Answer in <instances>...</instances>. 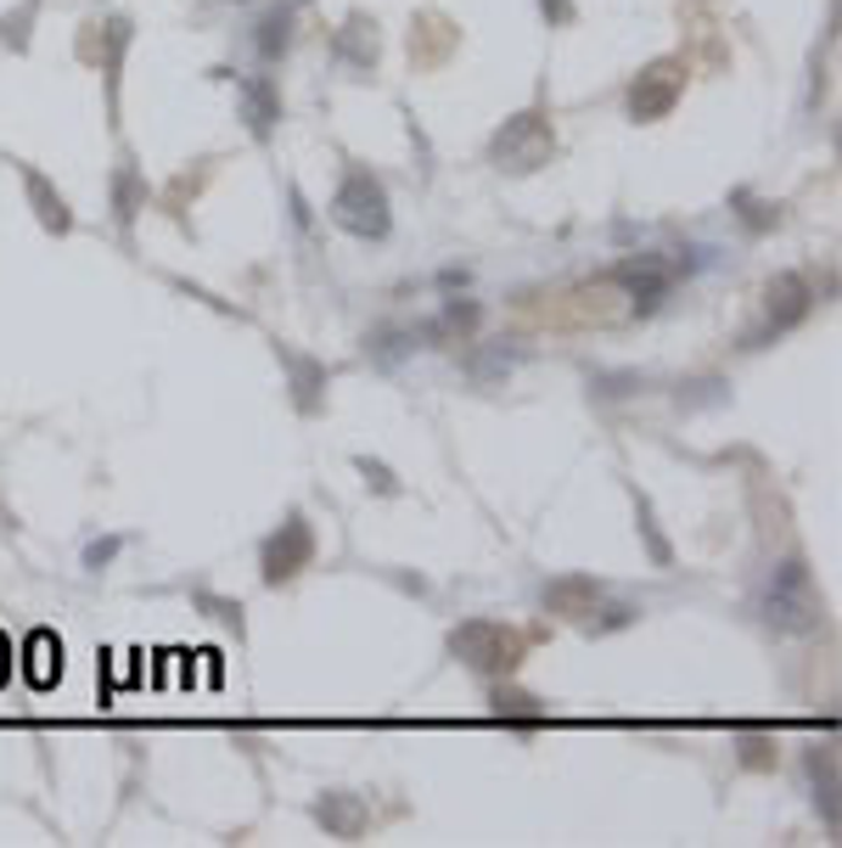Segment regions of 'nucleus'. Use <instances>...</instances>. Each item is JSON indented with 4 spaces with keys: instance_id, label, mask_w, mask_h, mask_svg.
Segmentation results:
<instances>
[{
    "instance_id": "nucleus-1",
    "label": "nucleus",
    "mask_w": 842,
    "mask_h": 848,
    "mask_svg": "<svg viewBox=\"0 0 842 848\" xmlns=\"http://www.w3.org/2000/svg\"><path fill=\"white\" fill-rule=\"evenodd\" d=\"M758 613H764L770 630L781 635H814L825 624V607H820V590H814V573L803 556H787L770 584H764V602H758Z\"/></svg>"
},
{
    "instance_id": "nucleus-2",
    "label": "nucleus",
    "mask_w": 842,
    "mask_h": 848,
    "mask_svg": "<svg viewBox=\"0 0 842 848\" xmlns=\"http://www.w3.org/2000/svg\"><path fill=\"white\" fill-rule=\"evenodd\" d=\"M331 225H343L349 236L360 242H382L393 231V208H388V192L371 168H349L343 186L331 192Z\"/></svg>"
},
{
    "instance_id": "nucleus-3",
    "label": "nucleus",
    "mask_w": 842,
    "mask_h": 848,
    "mask_svg": "<svg viewBox=\"0 0 842 848\" xmlns=\"http://www.w3.org/2000/svg\"><path fill=\"white\" fill-rule=\"evenodd\" d=\"M450 652L472 668V674H512L523 663V635L517 630H505L500 619H466L450 630Z\"/></svg>"
},
{
    "instance_id": "nucleus-4",
    "label": "nucleus",
    "mask_w": 842,
    "mask_h": 848,
    "mask_svg": "<svg viewBox=\"0 0 842 848\" xmlns=\"http://www.w3.org/2000/svg\"><path fill=\"white\" fill-rule=\"evenodd\" d=\"M556 152V130L545 113H517V119H505V130L494 135L489 157L494 168H505V175H534L540 163H551Z\"/></svg>"
},
{
    "instance_id": "nucleus-5",
    "label": "nucleus",
    "mask_w": 842,
    "mask_h": 848,
    "mask_svg": "<svg viewBox=\"0 0 842 848\" xmlns=\"http://www.w3.org/2000/svg\"><path fill=\"white\" fill-rule=\"evenodd\" d=\"M814 309V287L798 276V270H787V276H776L770 282V298H764V326H758L752 337H747V349H764L770 337H781V331H792L803 315Z\"/></svg>"
},
{
    "instance_id": "nucleus-6",
    "label": "nucleus",
    "mask_w": 842,
    "mask_h": 848,
    "mask_svg": "<svg viewBox=\"0 0 842 848\" xmlns=\"http://www.w3.org/2000/svg\"><path fill=\"white\" fill-rule=\"evenodd\" d=\"M680 91H686V62H674V57L651 62V68L629 84V119H640V124L668 119L674 102H680Z\"/></svg>"
},
{
    "instance_id": "nucleus-7",
    "label": "nucleus",
    "mask_w": 842,
    "mask_h": 848,
    "mask_svg": "<svg viewBox=\"0 0 842 848\" xmlns=\"http://www.w3.org/2000/svg\"><path fill=\"white\" fill-rule=\"evenodd\" d=\"M315 562V529L304 523V512H292L270 540H265V584H287Z\"/></svg>"
},
{
    "instance_id": "nucleus-8",
    "label": "nucleus",
    "mask_w": 842,
    "mask_h": 848,
    "mask_svg": "<svg viewBox=\"0 0 842 848\" xmlns=\"http://www.w3.org/2000/svg\"><path fill=\"white\" fill-rule=\"evenodd\" d=\"M540 596H545V613H556V619H589V613H596L602 607V596H607V584L602 579H589V573H556L545 590H540Z\"/></svg>"
},
{
    "instance_id": "nucleus-9",
    "label": "nucleus",
    "mask_w": 842,
    "mask_h": 848,
    "mask_svg": "<svg viewBox=\"0 0 842 848\" xmlns=\"http://www.w3.org/2000/svg\"><path fill=\"white\" fill-rule=\"evenodd\" d=\"M613 282H618V287H629L635 309H657V298L674 287V265H668V259H657V253H640V259H624V265L613 270Z\"/></svg>"
},
{
    "instance_id": "nucleus-10",
    "label": "nucleus",
    "mask_w": 842,
    "mask_h": 848,
    "mask_svg": "<svg viewBox=\"0 0 842 848\" xmlns=\"http://www.w3.org/2000/svg\"><path fill=\"white\" fill-rule=\"evenodd\" d=\"M315 820L326 826V837H343V842H355V837L366 831L371 809H366L355 793H326V798L315 804Z\"/></svg>"
},
{
    "instance_id": "nucleus-11",
    "label": "nucleus",
    "mask_w": 842,
    "mask_h": 848,
    "mask_svg": "<svg viewBox=\"0 0 842 848\" xmlns=\"http://www.w3.org/2000/svg\"><path fill=\"white\" fill-rule=\"evenodd\" d=\"M236 96H242V119H247L253 135H270V130H276L281 102H276V91H270V79H242Z\"/></svg>"
},
{
    "instance_id": "nucleus-12",
    "label": "nucleus",
    "mask_w": 842,
    "mask_h": 848,
    "mask_svg": "<svg viewBox=\"0 0 842 848\" xmlns=\"http://www.w3.org/2000/svg\"><path fill=\"white\" fill-rule=\"evenodd\" d=\"M23 186H29V203H34V214H40V225L45 231H73V214H68V203H62V192H51V181L40 175V168H23Z\"/></svg>"
},
{
    "instance_id": "nucleus-13",
    "label": "nucleus",
    "mask_w": 842,
    "mask_h": 848,
    "mask_svg": "<svg viewBox=\"0 0 842 848\" xmlns=\"http://www.w3.org/2000/svg\"><path fill=\"white\" fill-rule=\"evenodd\" d=\"M337 57H343L349 68H371L377 62V23L371 18H349L343 29H337Z\"/></svg>"
},
{
    "instance_id": "nucleus-14",
    "label": "nucleus",
    "mask_w": 842,
    "mask_h": 848,
    "mask_svg": "<svg viewBox=\"0 0 842 848\" xmlns=\"http://www.w3.org/2000/svg\"><path fill=\"white\" fill-rule=\"evenodd\" d=\"M281 366L292 371V399H298V410H315V405H320V388H326V366H315V360L298 355V349H281Z\"/></svg>"
},
{
    "instance_id": "nucleus-15",
    "label": "nucleus",
    "mask_w": 842,
    "mask_h": 848,
    "mask_svg": "<svg viewBox=\"0 0 842 848\" xmlns=\"http://www.w3.org/2000/svg\"><path fill=\"white\" fill-rule=\"evenodd\" d=\"M494 714H500V719H517V725H540V719H545V703L528 697V692L500 686V692H494Z\"/></svg>"
},
{
    "instance_id": "nucleus-16",
    "label": "nucleus",
    "mask_w": 842,
    "mask_h": 848,
    "mask_svg": "<svg viewBox=\"0 0 842 848\" xmlns=\"http://www.w3.org/2000/svg\"><path fill=\"white\" fill-rule=\"evenodd\" d=\"M478 320H483V309H478V304H450V309H444V315H439L428 331H421V337H472V331H478Z\"/></svg>"
},
{
    "instance_id": "nucleus-17",
    "label": "nucleus",
    "mask_w": 842,
    "mask_h": 848,
    "mask_svg": "<svg viewBox=\"0 0 842 848\" xmlns=\"http://www.w3.org/2000/svg\"><path fill=\"white\" fill-rule=\"evenodd\" d=\"M287 40H292V12H287V7H276V12L259 23V51H265V57H281V51H287Z\"/></svg>"
},
{
    "instance_id": "nucleus-18",
    "label": "nucleus",
    "mask_w": 842,
    "mask_h": 848,
    "mask_svg": "<svg viewBox=\"0 0 842 848\" xmlns=\"http://www.w3.org/2000/svg\"><path fill=\"white\" fill-rule=\"evenodd\" d=\"M366 349H371L382 366H393V360H404V355L415 349V331H377V337H366Z\"/></svg>"
},
{
    "instance_id": "nucleus-19",
    "label": "nucleus",
    "mask_w": 842,
    "mask_h": 848,
    "mask_svg": "<svg viewBox=\"0 0 842 848\" xmlns=\"http://www.w3.org/2000/svg\"><path fill=\"white\" fill-rule=\"evenodd\" d=\"M635 505H640V534H646L651 562H657V568H668V562H674V545L663 540V529H657V518H651V505H646V500H635Z\"/></svg>"
},
{
    "instance_id": "nucleus-20",
    "label": "nucleus",
    "mask_w": 842,
    "mask_h": 848,
    "mask_svg": "<svg viewBox=\"0 0 842 848\" xmlns=\"http://www.w3.org/2000/svg\"><path fill=\"white\" fill-rule=\"evenodd\" d=\"M635 619H640V607H624V602H618V607H607V619H584V630H589V635H607V630H624V624H635Z\"/></svg>"
},
{
    "instance_id": "nucleus-21",
    "label": "nucleus",
    "mask_w": 842,
    "mask_h": 848,
    "mask_svg": "<svg viewBox=\"0 0 842 848\" xmlns=\"http://www.w3.org/2000/svg\"><path fill=\"white\" fill-rule=\"evenodd\" d=\"M741 765L764 770V765H770V742H764V736H741Z\"/></svg>"
},
{
    "instance_id": "nucleus-22",
    "label": "nucleus",
    "mask_w": 842,
    "mask_h": 848,
    "mask_svg": "<svg viewBox=\"0 0 842 848\" xmlns=\"http://www.w3.org/2000/svg\"><path fill=\"white\" fill-rule=\"evenodd\" d=\"M355 467H360V472H366V483H377V489H382V494H393V489H399V483H393V472H388V467H382V461H371V456H360V461H355Z\"/></svg>"
},
{
    "instance_id": "nucleus-23",
    "label": "nucleus",
    "mask_w": 842,
    "mask_h": 848,
    "mask_svg": "<svg viewBox=\"0 0 842 848\" xmlns=\"http://www.w3.org/2000/svg\"><path fill=\"white\" fill-rule=\"evenodd\" d=\"M113 192H119V219H135V197H141V192H135V175H119Z\"/></svg>"
},
{
    "instance_id": "nucleus-24",
    "label": "nucleus",
    "mask_w": 842,
    "mask_h": 848,
    "mask_svg": "<svg viewBox=\"0 0 842 848\" xmlns=\"http://www.w3.org/2000/svg\"><path fill=\"white\" fill-rule=\"evenodd\" d=\"M540 7H545L551 23H567V18H573V0H540Z\"/></svg>"
},
{
    "instance_id": "nucleus-25",
    "label": "nucleus",
    "mask_w": 842,
    "mask_h": 848,
    "mask_svg": "<svg viewBox=\"0 0 842 848\" xmlns=\"http://www.w3.org/2000/svg\"><path fill=\"white\" fill-rule=\"evenodd\" d=\"M113 551H119V540H102V545H91V551H84V562H91V568H102Z\"/></svg>"
}]
</instances>
